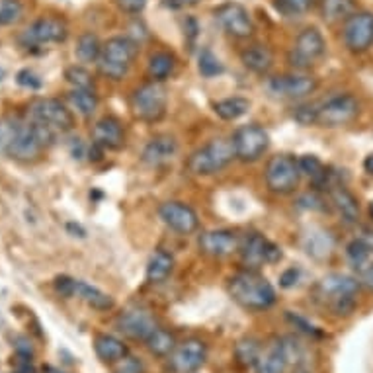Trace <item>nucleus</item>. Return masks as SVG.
Instances as JSON below:
<instances>
[{"instance_id": "f257e3e1", "label": "nucleus", "mask_w": 373, "mask_h": 373, "mask_svg": "<svg viewBox=\"0 0 373 373\" xmlns=\"http://www.w3.org/2000/svg\"><path fill=\"white\" fill-rule=\"evenodd\" d=\"M229 296L249 311H266L276 303V289L254 270H241L229 280Z\"/></svg>"}, {"instance_id": "f03ea898", "label": "nucleus", "mask_w": 373, "mask_h": 373, "mask_svg": "<svg viewBox=\"0 0 373 373\" xmlns=\"http://www.w3.org/2000/svg\"><path fill=\"white\" fill-rule=\"evenodd\" d=\"M360 281L346 274H328L315 286L313 296L338 317H346L356 309Z\"/></svg>"}, {"instance_id": "7ed1b4c3", "label": "nucleus", "mask_w": 373, "mask_h": 373, "mask_svg": "<svg viewBox=\"0 0 373 373\" xmlns=\"http://www.w3.org/2000/svg\"><path fill=\"white\" fill-rule=\"evenodd\" d=\"M137 53H139V47L133 39L117 36L102 45V53L96 65L102 77L109 80H121L127 77V72L137 59Z\"/></svg>"}, {"instance_id": "20e7f679", "label": "nucleus", "mask_w": 373, "mask_h": 373, "mask_svg": "<svg viewBox=\"0 0 373 373\" xmlns=\"http://www.w3.org/2000/svg\"><path fill=\"white\" fill-rule=\"evenodd\" d=\"M129 109L143 124H158L168 109V90L164 82L148 80L137 86L129 96Z\"/></svg>"}, {"instance_id": "39448f33", "label": "nucleus", "mask_w": 373, "mask_h": 373, "mask_svg": "<svg viewBox=\"0 0 373 373\" xmlns=\"http://www.w3.org/2000/svg\"><path fill=\"white\" fill-rule=\"evenodd\" d=\"M233 143L227 139H211L188 156L186 168L194 176H213L233 163Z\"/></svg>"}, {"instance_id": "423d86ee", "label": "nucleus", "mask_w": 373, "mask_h": 373, "mask_svg": "<svg viewBox=\"0 0 373 373\" xmlns=\"http://www.w3.org/2000/svg\"><path fill=\"white\" fill-rule=\"evenodd\" d=\"M301 168H299V158L288 153L270 156V161L266 164L264 178L266 186L272 194L288 195L293 194L299 182H301Z\"/></svg>"}, {"instance_id": "0eeeda50", "label": "nucleus", "mask_w": 373, "mask_h": 373, "mask_svg": "<svg viewBox=\"0 0 373 373\" xmlns=\"http://www.w3.org/2000/svg\"><path fill=\"white\" fill-rule=\"evenodd\" d=\"M28 119L45 127L57 135L69 133L75 127V117L70 109L57 98H36L28 106Z\"/></svg>"}, {"instance_id": "6e6552de", "label": "nucleus", "mask_w": 373, "mask_h": 373, "mask_svg": "<svg viewBox=\"0 0 373 373\" xmlns=\"http://www.w3.org/2000/svg\"><path fill=\"white\" fill-rule=\"evenodd\" d=\"M239 256H241V264L244 266V270L258 272L266 264H278L283 252L276 242L270 241L264 234L249 233L241 237Z\"/></svg>"}, {"instance_id": "1a4fd4ad", "label": "nucleus", "mask_w": 373, "mask_h": 373, "mask_svg": "<svg viewBox=\"0 0 373 373\" xmlns=\"http://www.w3.org/2000/svg\"><path fill=\"white\" fill-rule=\"evenodd\" d=\"M327 53V41L325 36L317 28H305L296 38V43L288 55L289 65L297 70L311 69L313 65L325 57Z\"/></svg>"}, {"instance_id": "9d476101", "label": "nucleus", "mask_w": 373, "mask_h": 373, "mask_svg": "<svg viewBox=\"0 0 373 373\" xmlns=\"http://www.w3.org/2000/svg\"><path fill=\"white\" fill-rule=\"evenodd\" d=\"M231 143L234 148V158H239L241 163H256L270 147V135L262 125L249 124L233 133Z\"/></svg>"}, {"instance_id": "9b49d317", "label": "nucleus", "mask_w": 373, "mask_h": 373, "mask_svg": "<svg viewBox=\"0 0 373 373\" xmlns=\"http://www.w3.org/2000/svg\"><path fill=\"white\" fill-rule=\"evenodd\" d=\"M360 114V102L352 94H335L317 106V125L342 127L352 124Z\"/></svg>"}, {"instance_id": "f8f14e48", "label": "nucleus", "mask_w": 373, "mask_h": 373, "mask_svg": "<svg viewBox=\"0 0 373 373\" xmlns=\"http://www.w3.org/2000/svg\"><path fill=\"white\" fill-rule=\"evenodd\" d=\"M268 92L274 98L280 100H301L311 96L319 88V80L305 72H291V75H280V77L268 78L266 82Z\"/></svg>"}, {"instance_id": "ddd939ff", "label": "nucleus", "mask_w": 373, "mask_h": 373, "mask_svg": "<svg viewBox=\"0 0 373 373\" xmlns=\"http://www.w3.org/2000/svg\"><path fill=\"white\" fill-rule=\"evenodd\" d=\"M303 352L299 342L293 338H280L268 348L264 356H260L256 362V373H286L289 364L301 360Z\"/></svg>"}, {"instance_id": "4468645a", "label": "nucleus", "mask_w": 373, "mask_h": 373, "mask_svg": "<svg viewBox=\"0 0 373 373\" xmlns=\"http://www.w3.org/2000/svg\"><path fill=\"white\" fill-rule=\"evenodd\" d=\"M213 16L225 33L237 39H249L254 33V22L249 10L239 2H225L213 10Z\"/></svg>"}, {"instance_id": "2eb2a0df", "label": "nucleus", "mask_w": 373, "mask_h": 373, "mask_svg": "<svg viewBox=\"0 0 373 373\" xmlns=\"http://www.w3.org/2000/svg\"><path fill=\"white\" fill-rule=\"evenodd\" d=\"M69 36L67 23L59 18H41L33 22L30 28H26L20 36V43L23 47L49 45V43H63Z\"/></svg>"}, {"instance_id": "dca6fc26", "label": "nucleus", "mask_w": 373, "mask_h": 373, "mask_svg": "<svg viewBox=\"0 0 373 373\" xmlns=\"http://www.w3.org/2000/svg\"><path fill=\"white\" fill-rule=\"evenodd\" d=\"M158 217L171 231L178 234H194L200 229V217L184 202H164L158 207Z\"/></svg>"}, {"instance_id": "f3484780", "label": "nucleus", "mask_w": 373, "mask_h": 373, "mask_svg": "<svg viewBox=\"0 0 373 373\" xmlns=\"http://www.w3.org/2000/svg\"><path fill=\"white\" fill-rule=\"evenodd\" d=\"M342 38L346 47L354 53L367 51L373 45V14L356 12L344 22Z\"/></svg>"}, {"instance_id": "a211bd4d", "label": "nucleus", "mask_w": 373, "mask_h": 373, "mask_svg": "<svg viewBox=\"0 0 373 373\" xmlns=\"http://www.w3.org/2000/svg\"><path fill=\"white\" fill-rule=\"evenodd\" d=\"M198 247L203 254L211 258H225L239 252L241 247V237L229 231V229H213V231H203L198 237Z\"/></svg>"}, {"instance_id": "6ab92c4d", "label": "nucleus", "mask_w": 373, "mask_h": 373, "mask_svg": "<svg viewBox=\"0 0 373 373\" xmlns=\"http://www.w3.org/2000/svg\"><path fill=\"white\" fill-rule=\"evenodd\" d=\"M207 360V346L202 340H186L171 354V369L176 373H195Z\"/></svg>"}, {"instance_id": "aec40b11", "label": "nucleus", "mask_w": 373, "mask_h": 373, "mask_svg": "<svg viewBox=\"0 0 373 373\" xmlns=\"http://www.w3.org/2000/svg\"><path fill=\"white\" fill-rule=\"evenodd\" d=\"M117 330L121 335L129 336L133 340H147L148 335L156 328L155 317L147 311V309H141V307H133L124 311L116 320Z\"/></svg>"}, {"instance_id": "412c9836", "label": "nucleus", "mask_w": 373, "mask_h": 373, "mask_svg": "<svg viewBox=\"0 0 373 373\" xmlns=\"http://www.w3.org/2000/svg\"><path fill=\"white\" fill-rule=\"evenodd\" d=\"M92 143L102 151H119L125 147V127L116 116H104L92 127Z\"/></svg>"}, {"instance_id": "4be33fe9", "label": "nucleus", "mask_w": 373, "mask_h": 373, "mask_svg": "<svg viewBox=\"0 0 373 373\" xmlns=\"http://www.w3.org/2000/svg\"><path fill=\"white\" fill-rule=\"evenodd\" d=\"M178 153V141L174 139L172 135H156L148 141L143 153H141V161L148 166H164L168 164Z\"/></svg>"}, {"instance_id": "5701e85b", "label": "nucleus", "mask_w": 373, "mask_h": 373, "mask_svg": "<svg viewBox=\"0 0 373 373\" xmlns=\"http://www.w3.org/2000/svg\"><path fill=\"white\" fill-rule=\"evenodd\" d=\"M327 192L330 202L335 205V210L342 217V221H346L348 225H354L360 219V203L356 200V195L352 194L350 190L344 186V184H340V182L333 184Z\"/></svg>"}, {"instance_id": "b1692460", "label": "nucleus", "mask_w": 373, "mask_h": 373, "mask_svg": "<svg viewBox=\"0 0 373 373\" xmlns=\"http://www.w3.org/2000/svg\"><path fill=\"white\" fill-rule=\"evenodd\" d=\"M301 247L309 256L317 258V260H325L335 250V237L325 229L311 227L301 234Z\"/></svg>"}, {"instance_id": "393cba45", "label": "nucleus", "mask_w": 373, "mask_h": 373, "mask_svg": "<svg viewBox=\"0 0 373 373\" xmlns=\"http://www.w3.org/2000/svg\"><path fill=\"white\" fill-rule=\"evenodd\" d=\"M241 63L250 72L266 77L274 67V53L270 51V47L262 45V43H252L241 51Z\"/></svg>"}, {"instance_id": "a878e982", "label": "nucleus", "mask_w": 373, "mask_h": 373, "mask_svg": "<svg viewBox=\"0 0 373 373\" xmlns=\"http://www.w3.org/2000/svg\"><path fill=\"white\" fill-rule=\"evenodd\" d=\"M94 352L104 364H117L119 360L129 356V348L124 340H119L112 335H96L94 338Z\"/></svg>"}, {"instance_id": "bb28decb", "label": "nucleus", "mask_w": 373, "mask_h": 373, "mask_svg": "<svg viewBox=\"0 0 373 373\" xmlns=\"http://www.w3.org/2000/svg\"><path fill=\"white\" fill-rule=\"evenodd\" d=\"M75 297L78 299H82L88 307H92L96 311H112L114 309V297L108 296L106 291H102L96 286H90V283H86V281H78L77 286H75Z\"/></svg>"}, {"instance_id": "cd10ccee", "label": "nucleus", "mask_w": 373, "mask_h": 373, "mask_svg": "<svg viewBox=\"0 0 373 373\" xmlns=\"http://www.w3.org/2000/svg\"><path fill=\"white\" fill-rule=\"evenodd\" d=\"M174 270V256L166 250L158 249L153 252V256L148 258L147 264V281L148 283H163L168 280V276Z\"/></svg>"}, {"instance_id": "c85d7f7f", "label": "nucleus", "mask_w": 373, "mask_h": 373, "mask_svg": "<svg viewBox=\"0 0 373 373\" xmlns=\"http://www.w3.org/2000/svg\"><path fill=\"white\" fill-rule=\"evenodd\" d=\"M356 12V0H320V16L327 23H344Z\"/></svg>"}, {"instance_id": "c756f323", "label": "nucleus", "mask_w": 373, "mask_h": 373, "mask_svg": "<svg viewBox=\"0 0 373 373\" xmlns=\"http://www.w3.org/2000/svg\"><path fill=\"white\" fill-rule=\"evenodd\" d=\"M174 69H176V57L171 51H156L151 55L147 63L148 78L156 82H164L166 78H171Z\"/></svg>"}, {"instance_id": "7c9ffc66", "label": "nucleus", "mask_w": 373, "mask_h": 373, "mask_svg": "<svg viewBox=\"0 0 373 373\" xmlns=\"http://www.w3.org/2000/svg\"><path fill=\"white\" fill-rule=\"evenodd\" d=\"M69 104L78 116L92 117L98 109L96 90L94 88H72L69 92Z\"/></svg>"}, {"instance_id": "2f4dec72", "label": "nucleus", "mask_w": 373, "mask_h": 373, "mask_svg": "<svg viewBox=\"0 0 373 373\" xmlns=\"http://www.w3.org/2000/svg\"><path fill=\"white\" fill-rule=\"evenodd\" d=\"M250 109L249 98H242V96H233V98H223L213 104V112L217 114L221 119L225 121H237L242 116H247Z\"/></svg>"}, {"instance_id": "473e14b6", "label": "nucleus", "mask_w": 373, "mask_h": 373, "mask_svg": "<svg viewBox=\"0 0 373 373\" xmlns=\"http://www.w3.org/2000/svg\"><path fill=\"white\" fill-rule=\"evenodd\" d=\"M102 45H104V43L98 39L96 33L85 31V33L78 38L77 47H75V55H77L82 63H96L102 53Z\"/></svg>"}, {"instance_id": "72a5a7b5", "label": "nucleus", "mask_w": 373, "mask_h": 373, "mask_svg": "<svg viewBox=\"0 0 373 373\" xmlns=\"http://www.w3.org/2000/svg\"><path fill=\"white\" fill-rule=\"evenodd\" d=\"M145 344H147L148 352L155 354V356H171L172 350L176 348V338H174V335L168 333V330L156 327L155 330L148 335Z\"/></svg>"}, {"instance_id": "f704fd0d", "label": "nucleus", "mask_w": 373, "mask_h": 373, "mask_svg": "<svg viewBox=\"0 0 373 373\" xmlns=\"http://www.w3.org/2000/svg\"><path fill=\"white\" fill-rule=\"evenodd\" d=\"M234 356L239 360V364L242 366H256L260 354V344L254 338H242L234 346Z\"/></svg>"}, {"instance_id": "c9c22d12", "label": "nucleus", "mask_w": 373, "mask_h": 373, "mask_svg": "<svg viewBox=\"0 0 373 373\" xmlns=\"http://www.w3.org/2000/svg\"><path fill=\"white\" fill-rule=\"evenodd\" d=\"M22 119L18 117H2L0 119V155H8V148L18 135Z\"/></svg>"}, {"instance_id": "e433bc0d", "label": "nucleus", "mask_w": 373, "mask_h": 373, "mask_svg": "<svg viewBox=\"0 0 373 373\" xmlns=\"http://www.w3.org/2000/svg\"><path fill=\"white\" fill-rule=\"evenodd\" d=\"M22 16L23 6L20 0H0V26H14Z\"/></svg>"}, {"instance_id": "4c0bfd02", "label": "nucleus", "mask_w": 373, "mask_h": 373, "mask_svg": "<svg viewBox=\"0 0 373 373\" xmlns=\"http://www.w3.org/2000/svg\"><path fill=\"white\" fill-rule=\"evenodd\" d=\"M65 78H67L69 85H72V88H94L92 72L85 67L72 65L65 70Z\"/></svg>"}, {"instance_id": "58836bf2", "label": "nucleus", "mask_w": 373, "mask_h": 373, "mask_svg": "<svg viewBox=\"0 0 373 373\" xmlns=\"http://www.w3.org/2000/svg\"><path fill=\"white\" fill-rule=\"evenodd\" d=\"M198 69L202 72L205 78H213L217 77L223 72V65L219 61L215 55L211 53L210 49H203L202 53H200V59H198Z\"/></svg>"}, {"instance_id": "ea45409f", "label": "nucleus", "mask_w": 373, "mask_h": 373, "mask_svg": "<svg viewBox=\"0 0 373 373\" xmlns=\"http://www.w3.org/2000/svg\"><path fill=\"white\" fill-rule=\"evenodd\" d=\"M346 256H348V260L354 264V268H358V266L369 262L372 250L367 249L366 244L360 241V239H354V241L346 247Z\"/></svg>"}, {"instance_id": "a19ab883", "label": "nucleus", "mask_w": 373, "mask_h": 373, "mask_svg": "<svg viewBox=\"0 0 373 373\" xmlns=\"http://www.w3.org/2000/svg\"><path fill=\"white\" fill-rule=\"evenodd\" d=\"M291 116L297 124L301 125H317V104H301L296 106Z\"/></svg>"}, {"instance_id": "79ce46f5", "label": "nucleus", "mask_w": 373, "mask_h": 373, "mask_svg": "<svg viewBox=\"0 0 373 373\" xmlns=\"http://www.w3.org/2000/svg\"><path fill=\"white\" fill-rule=\"evenodd\" d=\"M286 317H288V320L296 328H299L301 333H305V335H309V336H319V328L315 327L313 323H309V320L305 319V317H301V315H296V313H291L288 311L286 313Z\"/></svg>"}, {"instance_id": "37998d69", "label": "nucleus", "mask_w": 373, "mask_h": 373, "mask_svg": "<svg viewBox=\"0 0 373 373\" xmlns=\"http://www.w3.org/2000/svg\"><path fill=\"white\" fill-rule=\"evenodd\" d=\"M114 373H145V366L143 362L133 356H125L124 360H119L114 367Z\"/></svg>"}, {"instance_id": "c03bdc74", "label": "nucleus", "mask_w": 373, "mask_h": 373, "mask_svg": "<svg viewBox=\"0 0 373 373\" xmlns=\"http://www.w3.org/2000/svg\"><path fill=\"white\" fill-rule=\"evenodd\" d=\"M75 286H77V280H72L69 276H59V278H55L53 281V288L55 291L59 293L61 297H75Z\"/></svg>"}, {"instance_id": "a18cd8bd", "label": "nucleus", "mask_w": 373, "mask_h": 373, "mask_svg": "<svg viewBox=\"0 0 373 373\" xmlns=\"http://www.w3.org/2000/svg\"><path fill=\"white\" fill-rule=\"evenodd\" d=\"M356 272H358V278L356 280L360 281V286H364L369 291H373V262H366V264H362L356 268Z\"/></svg>"}, {"instance_id": "49530a36", "label": "nucleus", "mask_w": 373, "mask_h": 373, "mask_svg": "<svg viewBox=\"0 0 373 373\" xmlns=\"http://www.w3.org/2000/svg\"><path fill=\"white\" fill-rule=\"evenodd\" d=\"M313 0H280L281 8L288 12V14H303L311 8Z\"/></svg>"}, {"instance_id": "de8ad7c7", "label": "nucleus", "mask_w": 373, "mask_h": 373, "mask_svg": "<svg viewBox=\"0 0 373 373\" xmlns=\"http://www.w3.org/2000/svg\"><path fill=\"white\" fill-rule=\"evenodd\" d=\"M16 80H18V85L26 86V88H30V90H38L39 86H41V80H39V77L30 69L20 70V72H18V77H16Z\"/></svg>"}, {"instance_id": "09e8293b", "label": "nucleus", "mask_w": 373, "mask_h": 373, "mask_svg": "<svg viewBox=\"0 0 373 373\" xmlns=\"http://www.w3.org/2000/svg\"><path fill=\"white\" fill-rule=\"evenodd\" d=\"M117 6L124 10L125 14H141L145 6H147L148 0H116Z\"/></svg>"}, {"instance_id": "8fccbe9b", "label": "nucleus", "mask_w": 373, "mask_h": 373, "mask_svg": "<svg viewBox=\"0 0 373 373\" xmlns=\"http://www.w3.org/2000/svg\"><path fill=\"white\" fill-rule=\"evenodd\" d=\"M299 276H301V272H299V268H289V270H286V272L281 274L280 278V286L281 288H293L297 281H299Z\"/></svg>"}, {"instance_id": "3c124183", "label": "nucleus", "mask_w": 373, "mask_h": 373, "mask_svg": "<svg viewBox=\"0 0 373 373\" xmlns=\"http://www.w3.org/2000/svg\"><path fill=\"white\" fill-rule=\"evenodd\" d=\"M16 356H23V358H31L33 356V348L28 338H18L16 340Z\"/></svg>"}, {"instance_id": "603ef678", "label": "nucleus", "mask_w": 373, "mask_h": 373, "mask_svg": "<svg viewBox=\"0 0 373 373\" xmlns=\"http://www.w3.org/2000/svg\"><path fill=\"white\" fill-rule=\"evenodd\" d=\"M164 6L171 10H184V8H192L200 4V0H161Z\"/></svg>"}, {"instance_id": "864d4df0", "label": "nucleus", "mask_w": 373, "mask_h": 373, "mask_svg": "<svg viewBox=\"0 0 373 373\" xmlns=\"http://www.w3.org/2000/svg\"><path fill=\"white\" fill-rule=\"evenodd\" d=\"M14 373H36L33 366H31V358H23V356H16Z\"/></svg>"}, {"instance_id": "5fc2aeb1", "label": "nucleus", "mask_w": 373, "mask_h": 373, "mask_svg": "<svg viewBox=\"0 0 373 373\" xmlns=\"http://www.w3.org/2000/svg\"><path fill=\"white\" fill-rule=\"evenodd\" d=\"M356 239H360V241L364 242L367 249H369L373 252V231H372V229H362Z\"/></svg>"}, {"instance_id": "6e6d98bb", "label": "nucleus", "mask_w": 373, "mask_h": 373, "mask_svg": "<svg viewBox=\"0 0 373 373\" xmlns=\"http://www.w3.org/2000/svg\"><path fill=\"white\" fill-rule=\"evenodd\" d=\"M364 168H366V172L373 174V155H369L366 161H364Z\"/></svg>"}, {"instance_id": "4d7b16f0", "label": "nucleus", "mask_w": 373, "mask_h": 373, "mask_svg": "<svg viewBox=\"0 0 373 373\" xmlns=\"http://www.w3.org/2000/svg\"><path fill=\"white\" fill-rule=\"evenodd\" d=\"M43 373H65V372H61V369H57V367L53 366H45L43 367Z\"/></svg>"}, {"instance_id": "13d9d810", "label": "nucleus", "mask_w": 373, "mask_h": 373, "mask_svg": "<svg viewBox=\"0 0 373 373\" xmlns=\"http://www.w3.org/2000/svg\"><path fill=\"white\" fill-rule=\"evenodd\" d=\"M369 213H372V217H373V203H372V207H369Z\"/></svg>"}]
</instances>
